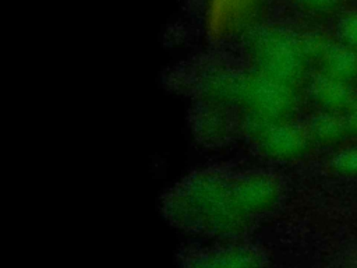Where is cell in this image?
Here are the masks:
<instances>
[{"mask_svg":"<svg viewBox=\"0 0 357 268\" xmlns=\"http://www.w3.org/2000/svg\"><path fill=\"white\" fill-rule=\"evenodd\" d=\"M337 34L340 42L357 52V10L346 13L340 18L337 24Z\"/></svg>","mask_w":357,"mask_h":268,"instance_id":"obj_6","label":"cell"},{"mask_svg":"<svg viewBox=\"0 0 357 268\" xmlns=\"http://www.w3.org/2000/svg\"><path fill=\"white\" fill-rule=\"evenodd\" d=\"M332 169L346 177H357V145L340 149L331 162Z\"/></svg>","mask_w":357,"mask_h":268,"instance_id":"obj_5","label":"cell"},{"mask_svg":"<svg viewBox=\"0 0 357 268\" xmlns=\"http://www.w3.org/2000/svg\"><path fill=\"white\" fill-rule=\"evenodd\" d=\"M311 95L317 105L325 112L336 113H342L357 96L351 84L333 78L325 73H321L312 80Z\"/></svg>","mask_w":357,"mask_h":268,"instance_id":"obj_1","label":"cell"},{"mask_svg":"<svg viewBox=\"0 0 357 268\" xmlns=\"http://www.w3.org/2000/svg\"><path fill=\"white\" fill-rule=\"evenodd\" d=\"M308 134L322 145H336L349 138L342 113L325 110L311 119Z\"/></svg>","mask_w":357,"mask_h":268,"instance_id":"obj_3","label":"cell"},{"mask_svg":"<svg viewBox=\"0 0 357 268\" xmlns=\"http://www.w3.org/2000/svg\"><path fill=\"white\" fill-rule=\"evenodd\" d=\"M252 0H211L209 24L213 31H225L238 21Z\"/></svg>","mask_w":357,"mask_h":268,"instance_id":"obj_4","label":"cell"},{"mask_svg":"<svg viewBox=\"0 0 357 268\" xmlns=\"http://www.w3.org/2000/svg\"><path fill=\"white\" fill-rule=\"evenodd\" d=\"M321 63L322 73L351 85L357 82V52L343 42L325 43L321 49Z\"/></svg>","mask_w":357,"mask_h":268,"instance_id":"obj_2","label":"cell"},{"mask_svg":"<svg viewBox=\"0 0 357 268\" xmlns=\"http://www.w3.org/2000/svg\"><path fill=\"white\" fill-rule=\"evenodd\" d=\"M347 134L351 138H357V96L350 102V105L342 112Z\"/></svg>","mask_w":357,"mask_h":268,"instance_id":"obj_7","label":"cell"}]
</instances>
